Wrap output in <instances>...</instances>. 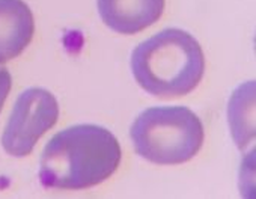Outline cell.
<instances>
[{"label": "cell", "mask_w": 256, "mask_h": 199, "mask_svg": "<svg viewBox=\"0 0 256 199\" xmlns=\"http://www.w3.org/2000/svg\"><path fill=\"white\" fill-rule=\"evenodd\" d=\"M130 136L138 156L156 164H181L198 156L205 132L186 106H156L133 122Z\"/></svg>", "instance_id": "obj_3"}, {"label": "cell", "mask_w": 256, "mask_h": 199, "mask_svg": "<svg viewBox=\"0 0 256 199\" xmlns=\"http://www.w3.org/2000/svg\"><path fill=\"white\" fill-rule=\"evenodd\" d=\"M12 88V77L11 72L8 71V68H0V112H2V108L6 102V96L10 94Z\"/></svg>", "instance_id": "obj_7"}, {"label": "cell", "mask_w": 256, "mask_h": 199, "mask_svg": "<svg viewBox=\"0 0 256 199\" xmlns=\"http://www.w3.org/2000/svg\"><path fill=\"white\" fill-rule=\"evenodd\" d=\"M59 104L44 88H29L20 94L2 134L4 150L12 157L29 156L38 140L56 126Z\"/></svg>", "instance_id": "obj_4"}, {"label": "cell", "mask_w": 256, "mask_h": 199, "mask_svg": "<svg viewBox=\"0 0 256 199\" xmlns=\"http://www.w3.org/2000/svg\"><path fill=\"white\" fill-rule=\"evenodd\" d=\"M120 158V145L110 130L95 124L72 126L46 145L40 160V180L46 188H89L108 180Z\"/></svg>", "instance_id": "obj_1"}, {"label": "cell", "mask_w": 256, "mask_h": 199, "mask_svg": "<svg viewBox=\"0 0 256 199\" xmlns=\"http://www.w3.org/2000/svg\"><path fill=\"white\" fill-rule=\"evenodd\" d=\"M35 20L23 0H0V64L16 59L32 42Z\"/></svg>", "instance_id": "obj_6"}, {"label": "cell", "mask_w": 256, "mask_h": 199, "mask_svg": "<svg viewBox=\"0 0 256 199\" xmlns=\"http://www.w3.org/2000/svg\"><path fill=\"white\" fill-rule=\"evenodd\" d=\"M138 84L158 98L190 94L205 72V56L196 38L178 28H168L140 42L132 54Z\"/></svg>", "instance_id": "obj_2"}, {"label": "cell", "mask_w": 256, "mask_h": 199, "mask_svg": "<svg viewBox=\"0 0 256 199\" xmlns=\"http://www.w3.org/2000/svg\"><path fill=\"white\" fill-rule=\"evenodd\" d=\"M102 23L113 32L136 35L160 20L164 0H96Z\"/></svg>", "instance_id": "obj_5"}]
</instances>
